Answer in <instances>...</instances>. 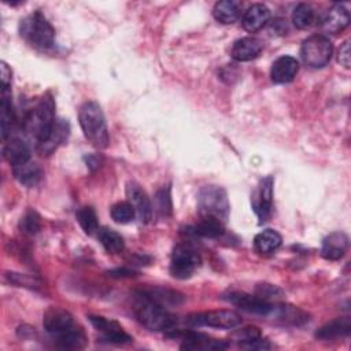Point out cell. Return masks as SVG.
Listing matches in <instances>:
<instances>
[{
    "label": "cell",
    "mask_w": 351,
    "mask_h": 351,
    "mask_svg": "<svg viewBox=\"0 0 351 351\" xmlns=\"http://www.w3.org/2000/svg\"><path fill=\"white\" fill-rule=\"evenodd\" d=\"M43 324L47 333L63 348H81L86 341L84 330L73 315L60 307H51L44 314Z\"/></svg>",
    "instance_id": "obj_1"
},
{
    "label": "cell",
    "mask_w": 351,
    "mask_h": 351,
    "mask_svg": "<svg viewBox=\"0 0 351 351\" xmlns=\"http://www.w3.org/2000/svg\"><path fill=\"white\" fill-rule=\"evenodd\" d=\"M133 310L138 322L149 330L166 332L167 335L177 330V318L166 307L151 300L141 291L136 293Z\"/></svg>",
    "instance_id": "obj_2"
},
{
    "label": "cell",
    "mask_w": 351,
    "mask_h": 351,
    "mask_svg": "<svg viewBox=\"0 0 351 351\" xmlns=\"http://www.w3.org/2000/svg\"><path fill=\"white\" fill-rule=\"evenodd\" d=\"M78 119L85 138L93 147L103 149L108 145L107 123L101 107L96 101H85L78 110Z\"/></svg>",
    "instance_id": "obj_3"
},
{
    "label": "cell",
    "mask_w": 351,
    "mask_h": 351,
    "mask_svg": "<svg viewBox=\"0 0 351 351\" xmlns=\"http://www.w3.org/2000/svg\"><path fill=\"white\" fill-rule=\"evenodd\" d=\"M56 122L55 117V101L51 95H44L37 106L32 110L29 117L25 119L26 132L34 137L36 144L41 143L51 133Z\"/></svg>",
    "instance_id": "obj_4"
},
{
    "label": "cell",
    "mask_w": 351,
    "mask_h": 351,
    "mask_svg": "<svg viewBox=\"0 0 351 351\" xmlns=\"http://www.w3.org/2000/svg\"><path fill=\"white\" fill-rule=\"evenodd\" d=\"M19 32L21 36L36 48L48 49L53 45L55 29L40 11H34L22 19Z\"/></svg>",
    "instance_id": "obj_5"
},
{
    "label": "cell",
    "mask_w": 351,
    "mask_h": 351,
    "mask_svg": "<svg viewBox=\"0 0 351 351\" xmlns=\"http://www.w3.org/2000/svg\"><path fill=\"white\" fill-rule=\"evenodd\" d=\"M197 208L202 217L226 221L230 207L225 189L217 185L203 186L197 195Z\"/></svg>",
    "instance_id": "obj_6"
},
{
    "label": "cell",
    "mask_w": 351,
    "mask_h": 351,
    "mask_svg": "<svg viewBox=\"0 0 351 351\" xmlns=\"http://www.w3.org/2000/svg\"><path fill=\"white\" fill-rule=\"evenodd\" d=\"M333 53L332 41L324 34H313L307 37L300 47V58L303 63L313 69L326 66Z\"/></svg>",
    "instance_id": "obj_7"
},
{
    "label": "cell",
    "mask_w": 351,
    "mask_h": 351,
    "mask_svg": "<svg viewBox=\"0 0 351 351\" xmlns=\"http://www.w3.org/2000/svg\"><path fill=\"white\" fill-rule=\"evenodd\" d=\"M200 265V255L186 243H180L174 247L170 262V273L173 277L185 280L189 278Z\"/></svg>",
    "instance_id": "obj_8"
},
{
    "label": "cell",
    "mask_w": 351,
    "mask_h": 351,
    "mask_svg": "<svg viewBox=\"0 0 351 351\" xmlns=\"http://www.w3.org/2000/svg\"><path fill=\"white\" fill-rule=\"evenodd\" d=\"M186 322L192 326L233 329L241 324V317L233 310H211L192 314L186 318Z\"/></svg>",
    "instance_id": "obj_9"
},
{
    "label": "cell",
    "mask_w": 351,
    "mask_h": 351,
    "mask_svg": "<svg viewBox=\"0 0 351 351\" xmlns=\"http://www.w3.org/2000/svg\"><path fill=\"white\" fill-rule=\"evenodd\" d=\"M222 298L229 303L237 306L243 311L262 317H269L274 307V303H270L267 300L261 299L256 295H250L245 292H229Z\"/></svg>",
    "instance_id": "obj_10"
},
{
    "label": "cell",
    "mask_w": 351,
    "mask_h": 351,
    "mask_svg": "<svg viewBox=\"0 0 351 351\" xmlns=\"http://www.w3.org/2000/svg\"><path fill=\"white\" fill-rule=\"evenodd\" d=\"M252 208L259 218V222L267 221L273 206V177L267 176L261 180L256 191L252 193Z\"/></svg>",
    "instance_id": "obj_11"
},
{
    "label": "cell",
    "mask_w": 351,
    "mask_h": 351,
    "mask_svg": "<svg viewBox=\"0 0 351 351\" xmlns=\"http://www.w3.org/2000/svg\"><path fill=\"white\" fill-rule=\"evenodd\" d=\"M171 337H181V348L182 350H225L229 347V344L223 340H217L213 337H208L204 333L197 332H178L174 330L169 333Z\"/></svg>",
    "instance_id": "obj_12"
},
{
    "label": "cell",
    "mask_w": 351,
    "mask_h": 351,
    "mask_svg": "<svg viewBox=\"0 0 351 351\" xmlns=\"http://www.w3.org/2000/svg\"><path fill=\"white\" fill-rule=\"evenodd\" d=\"M90 324L95 326L96 330H99L103 335V339L108 343L115 344H126L130 343L133 339L130 335H128L123 328L111 319H107L100 315H90L89 317Z\"/></svg>",
    "instance_id": "obj_13"
},
{
    "label": "cell",
    "mask_w": 351,
    "mask_h": 351,
    "mask_svg": "<svg viewBox=\"0 0 351 351\" xmlns=\"http://www.w3.org/2000/svg\"><path fill=\"white\" fill-rule=\"evenodd\" d=\"M126 196L129 199L128 202L133 206L138 219L144 223L149 222L152 219V204L145 191L138 184L129 182L126 186Z\"/></svg>",
    "instance_id": "obj_14"
},
{
    "label": "cell",
    "mask_w": 351,
    "mask_h": 351,
    "mask_svg": "<svg viewBox=\"0 0 351 351\" xmlns=\"http://www.w3.org/2000/svg\"><path fill=\"white\" fill-rule=\"evenodd\" d=\"M263 49V41L258 37H243L234 41L230 49V55L237 62H250L259 56Z\"/></svg>",
    "instance_id": "obj_15"
},
{
    "label": "cell",
    "mask_w": 351,
    "mask_h": 351,
    "mask_svg": "<svg viewBox=\"0 0 351 351\" xmlns=\"http://www.w3.org/2000/svg\"><path fill=\"white\" fill-rule=\"evenodd\" d=\"M299 71V62L289 55L277 58L270 69V77L274 84L291 82Z\"/></svg>",
    "instance_id": "obj_16"
},
{
    "label": "cell",
    "mask_w": 351,
    "mask_h": 351,
    "mask_svg": "<svg viewBox=\"0 0 351 351\" xmlns=\"http://www.w3.org/2000/svg\"><path fill=\"white\" fill-rule=\"evenodd\" d=\"M348 250V236L344 232H333L322 240L321 255L326 261L341 259Z\"/></svg>",
    "instance_id": "obj_17"
},
{
    "label": "cell",
    "mask_w": 351,
    "mask_h": 351,
    "mask_svg": "<svg viewBox=\"0 0 351 351\" xmlns=\"http://www.w3.org/2000/svg\"><path fill=\"white\" fill-rule=\"evenodd\" d=\"M232 339L245 350H269L270 344L256 326H244L232 333Z\"/></svg>",
    "instance_id": "obj_18"
},
{
    "label": "cell",
    "mask_w": 351,
    "mask_h": 351,
    "mask_svg": "<svg viewBox=\"0 0 351 351\" xmlns=\"http://www.w3.org/2000/svg\"><path fill=\"white\" fill-rule=\"evenodd\" d=\"M350 23V12L341 4H333L322 16L321 26L326 33H340Z\"/></svg>",
    "instance_id": "obj_19"
},
{
    "label": "cell",
    "mask_w": 351,
    "mask_h": 351,
    "mask_svg": "<svg viewBox=\"0 0 351 351\" xmlns=\"http://www.w3.org/2000/svg\"><path fill=\"white\" fill-rule=\"evenodd\" d=\"M269 18H270V10L262 3H255L244 11L241 18V25L247 32L255 33L269 22Z\"/></svg>",
    "instance_id": "obj_20"
},
{
    "label": "cell",
    "mask_w": 351,
    "mask_h": 351,
    "mask_svg": "<svg viewBox=\"0 0 351 351\" xmlns=\"http://www.w3.org/2000/svg\"><path fill=\"white\" fill-rule=\"evenodd\" d=\"M69 123L63 119H56L51 133L47 136L45 140L37 144V151L41 155H51L60 144H63L67 140L69 136Z\"/></svg>",
    "instance_id": "obj_21"
},
{
    "label": "cell",
    "mask_w": 351,
    "mask_h": 351,
    "mask_svg": "<svg viewBox=\"0 0 351 351\" xmlns=\"http://www.w3.org/2000/svg\"><path fill=\"white\" fill-rule=\"evenodd\" d=\"M351 332V319L350 317L335 318L325 325H322L317 332L315 337L319 340H336L348 336Z\"/></svg>",
    "instance_id": "obj_22"
},
{
    "label": "cell",
    "mask_w": 351,
    "mask_h": 351,
    "mask_svg": "<svg viewBox=\"0 0 351 351\" xmlns=\"http://www.w3.org/2000/svg\"><path fill=\"white\" fill-rule=\"evenodd\" d=\"M3 155L7 162L14 167L30 160V147L25 140L19 137H12L4 144Z\"/></svg>",
    "instance_id": "obj_23"
},
{
    "label": "cell",
    "mask_w": 351,
    "mask_h": 351,
    "mask_svg": "<svg viewBox=\"0 0 351 351\" xmlns=\"http://www.w3.org/2000/svg\"><path fill=\"white\" fill-rule=\"evenodd\" d=\"M269 317L288 325H303L308 321V314L306 311L300 310L299 307L281 303H274L273 311Z\"/></svg>",
    "instance_id": "obj_24"
},
{
    "label": "cell",
    "mask_w": 351,
    "mask_h": 351,
    "mask_svg": "<svg viewBox=\"0 0 351 351\" xmlns=\"http://www.w3.org/2000/svg\"><path fill=\"white\" fill-rule=\"evenodd\" d=\"M241 11H243L241 1L222 0V1L215 3L214 8H213V15L218 22H221L223 25H229V23L236 22L241 16Z\"/></svg>",
    "instance_id": "obj_25"
},
{
    "label": "cell",
    "mask_w": 351,
    "mask_h": 351,
    "mask_svg": "<svg viewBox=\"0 0 351 351\" xmlns=\"http://www.w3.org/2000/svg\"><path fill=\"white\" fill-rule=\"evenodd\" d=\"M12 173H14V177L27 188L36 186L43 177V169L36 162H32V160L14 166Z\"/></svg>",
    "instance_id": "obj_26"
},
{
    "label": "cell",
    "mask_w": 351,
    "mask_h": 351,
    "mask_svg": "<svg viewBox=\"0 0 351 351\" xmlns=\"http://www.w3.org/2000/svg\"><path fill=\"white\" fill-rule=\"evenodd\" d=\"M0 123L1 137L5 141L11 136V130L15 123V114L11 103V90L1 89V104H0Z\"/></svg>",
    "instance_id": "obj_27"
},
{
    "label": "cell",
    "mask_w": 351,
    "mask_h": 351,
    "mask_svg": "<svg viewBox=\"0 0 351 351\" xmlns=\"http://www.w3.org/2000/svg\"><path fill=\"white\" fill-rule=\"evenodd\" d=\"M223 230L225 228L222 221L213 217H202V221L197 225L188 228L186 233L199 236V237L215 239V237H219L223 233Z\"/></svg>",
    "instance_id": "obj_28"
},
{
    "label": "cell",
    "mask_w": 351,
    "mask_h": 351,
    "mask_svg": "<svg viewBox=\"0 0 351 351\" xmlns=\"http://www.w3.org/2000/svg\"><path fill=\"white\" fill-rule=\"evenodd\" d=\"M281 243L282 237L274 229H265L254 239V247L262 255H269L274 252L281 245Z\"/></svg>",
    "instance_id": "obj_29"
},
{
    "label": "cell",
    "mask_w": 351,
    "mask_h": 351,
    "mask_svg": "<svg viewBox=\"0 0 351 351\" xmlns=\"http://www.w3.org/2000/svg\"><path fill=\"white\" fill-rule=\"evenodd\" d=\"M141 292L148 296L151 300L156 302L158 304L167 307V306H177L180 304L184 298L180 292L173 291V289H167V288H160V287H154V288H147V289H141Z\"/></svg>",
    "instance_id": "obj_30"
},
{
    "label": "cell",
    "mask_w": 351,
    "mask_h": 351,
    "mask_svg": "<svg viewBox=\"0 0 351 351\" xmlns=\"http://www.w3.org/2000/svg\"><path fill=\"white\" fill-rule=\"evenodd\" d=\"M97 237H99L100 244L104 247V250L108 254H119L125 248L123 237L118 232H115L112 229H108V228L99 229Z\"/></svg>",
    "instance_id": "obj_31"
},
{
    "label": "cell",
    "mask_w": 351,
    "mask_h": 351,
    "mask_svg": "<svg viewBox=\"0 0 351 351\" xmlns=\"http://www.w3.org/2000/svg\"><path fill=\"white\" fill-rule=\"evenodd\" d=\"M75 215H77V221H78L80 226L84 229V232L86 234H93V233L99 232L97 215L92 207H89V206L81 207Z\"/></svg>",
    "instance_id": "obj_32"
},
{
    "label": "cell",
    "mask_w": 351,
    "mask_h": 351,
    "mask_svg": "<svg viewBox=\"0 0 351 351\" xmlns=\"http://www.w3.org/2000/svg\"><path fill=\"white\" fill-rule=\"evenodd\" d=\"M315 19L314 10L306 3H300L292 12V22L298 29H308Z\"/></svg>",
    "instance_id": "obj_33"
},
{
    "label": "cell",
    "mask_w": 351,
    "mask_h": 351,
    "mask_svg": "<svg viewBox=\"0 0 351 351\" xmlns=\"http://www.w3.org/2000/svg\"><path fill=\"white\" fill-rule=\"evenodd\" d=\"M111 218L118 223H128L136 217V211L129 202H118L111 207Z\"/></svg>",
    "instance_id": "obj_34"
},
{
    "label": "cell",
    "mask_w": 351,
    "mask_h": 351,
    "mask_svg": "<svg viewBox=\"0 0 351 351\" xmlns=\"http://www.w3.org/2000/svg\"><path fill=\"white\" fill-rule=\"evenodd\" d=\"M19 228L26 234H36L41 228V218L38 213L34 210H27L21 218Z\"/></svg>",
    "instance_id": "obj_35"
},
{
    "label": "cell",
    "mask_w": 351,
    "mask_h": 351,
    "mask_svg": "<svg viewBox=\"0 0 351 351\" xmlns=\"http://www.w3.org/2000/svg\"><path fill=\"white\" fill-rule=\"evenodd\" d=\"M155 202H156V210L160 215H170L171 214V197H170V188L169 186H163L162 189L158 191L156 196H155Z\"/></svg>",
    "instance_id": "obj_36"
},
{
    "label": "cell",
    "mask_w": 351,
    "mask_h": 351,
    "mask_svg": "<svg viewBox=\"0 0 351 351\" xmlns=\"http://www.w3.org/2000/svg\"><path fill=\"white\" fill-rule=\"evenodd\" d=\"M255 295L259 296L261 299L263 300H267V302H277L280 300L282 296H284V292L276 287V285H271V284H259L256 287V291H255Z\"/></svg>",
    "instance_id": "obj_37"
},
{
    "label": "cell",
    "mask_w": 351,
    "mask_h": 351,
    "mask_svg": "<svg viewBox=\"0 0 351 351\" xmlns=\"http://www.w3.org/2000/svg\"><path fill=\"white\" fill-rule=\"evenodd\" d=\"M337 62L346 69H350V40H346L341 44L337 55Z\"/></svg>",
    "instance_id": "obj_38"
},
{
    "label": "cell",
    "mask_w": 351,
    "mask_h": 351,
    "mask_svg": "<svg viewBox=\"0 0 351 351\" xmlns=\"http://www.w3.org/2000/svg\"><path fill=\"white\" fill-rule=\"evenodd\" d=\"M0 80H1V89H10L11 88V69L7 66L5 62L0 63Z\"/></svg>",
    "instance_id": "obj_39"
},
{
    "label": "cell",
    "mask_w": 351,
    "mask_h": 351,
    "mask_svg": "<svg viewBox=\"0 0 351 351\" xmlns=\"http://www.w3.org/2000/svg\"><path fill=\"white\" fill-rule=\"evenodd\" d=\"M108 273H110V276H112V277H129V276H133V270L125 269V267H122V269H114V270H111V271H108Z\"/></svg>",
    "instance_id": "obj_40"
}]
</instances>
